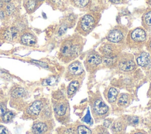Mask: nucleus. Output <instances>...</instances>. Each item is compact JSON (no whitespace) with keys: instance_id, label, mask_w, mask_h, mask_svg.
I'll return each mask as SVG.
<instances>
[{"instance_id":"obj_40","label":"nucleus","mask_w":151,"mask_h":134,"mask_svg":"<svg viewBox=\"0 0 151 134\" xmlns=\"http://www.w3.org/2000/svg\"><path fill=\"white\" fill-rule=\"evenodd\" d=\"M111 123V122H108V120H105V121L104 122L103 125H104V126L106 128H107V127H109V126L110 125Z\"/></svg>"},{"instance_id":"obj_42","label":"nucleus","mask_w":151,"mask_h":134,"mask_svg":"<svg viewBox=\"0 0 151 134\" xmlns=\"http://www.w3.org/2000/svg\"><path fill=\"white\" fill-rule=\"evenodd\" d=\"M3 1H4V2L5 5L8 4V3H9V2H11L12 1V0H3Z\"/></svg>"},{"instance_id":"obj_11","label":"nucleus","mask_w":151,"mask_h":134,"mask_svg":"<svg viewBox=\"0 0 151 134\" xmlns=\"http://www.w3.org/2000/svg\"><path fill=\"white\" fill-rule=\"evenodd\" d=\"M135 61L137 65L145 69H151V55L147 51H140L137 53Z\"/></svg>"},{"instance_id":"obj_12","label":"nucleus","mask_w":151,"mask_h":134,"mask_svg":"<svg viewBox=\"0 0 151 134\" xmlns=\"http://www.w3.org/2000/svg\"><path fill=\"white\" fill-rule=\"evenodd\" d=\"M43 108V103L41 101L37 100L32 102L27 109L26 113L29 116H37Z\"/></svg>"},{"instance_id":"obj_9","label":"nucleus","mask_w":151,"mask_h":134,"mask_svg":"<svg viewBox=\"0 0 151 134\" xmlns=\"http://www.w3.org/2000/svg\"><path fill=\"white\" fill-rule=\"evenodd\" d=\"M91 106L94 116L97 118H104L108 113L109 110V106L100 98L93 99L91 102Z\"/></svg>"},{"instance_id":"obj_45","label":"nucleus","mask_w":151,"mask_h":134,"mask_svg":"<svg viewBox=\"0 0 151 134\" xmlns=\"http://www.w3.org/2000/svg\"><path fill=\"white\" fill-rule=\"evenodd\" d=\"M149 94L151 95V83L150 85V88H149Z\"/></svg>"},{"instance_id":"obj_30","label":"nucleus","mask_w":151,"mask_h":134,"mask_svg":"<svg viewBox=\"0 0 151 134\" xmlns=\"http://www.w3.org/2000/svg\"><path fill=\"white\" fill-rule=\"evenodd\" d=\"M126 122L130 125H136L139 123V118L136 116H129L126 118Z\"/></svg>"},{"instance_id":"obj_3","label":"nucleus","mask_w":151,"mask_h":134,"mask_svg":"<svg viewBox=\"0 0 151 134\" xmlns=\"http://www.w3.org/2000/svg\"><path fill=\"white\" fill-rule=\"evenodd\" d=\"M147 39V32L142 26H139L129 30L124 44L130 49H140L145 46Z\"/></svg>"},{"instance_id":"obj_22","label":"nucleus","mask_w":151,"mask_h":134,"mask_svg":"<svg viewBox=\"0 0 151 134\" xmlns=\"http://www.w3.org/2000/svg\"><path fill=\"white\" fill-rule=\"evenodd\" d=\"M117 57L102 56V64L107 68H113L116 66Z\"/></svg>"},{"instance_id":"obj_46","label":"nucleus","mask_w":151,"mask_h":134,"mask_svg":"<svg viewBox=\"0 0 151 134\" xmlns=\"http://www.w3.org/2000/svg\"><path fill=\"white\" fill-rule=\"evenodd\" d=\"M44 1H45V0H37V1H38L39 3H41V2H43Z\"/></svg>"},{"instance_id":"obj_44","label":"nucleus","mask_w":151,"mask_h":134,"mask_svg":"<svg viewBox=\"0 0 151 134\" xmlns=\"http://www.w3.org/2000/svg\"><path fill=\"white\" fill-rule=\"evenodd\" d=\"M134 134H146V133H143L142 132H136V133H135Z\"/></svg>"},{"instance_id":"obj_35","label":"nucleus","mask_w":151,"mask_h":134,"mask_svg":"<svg viewBox=\"0 0 151 134\" xmlns=\"http://www.w3.org/2000/svg\"><path fill=\"white\" fill-rule=\"evenodd\" d=\"M96 130V134H109L106 129L103 127H100V128L97 129Z\"/></svg>"},{"instance_id":"obj_1","label":"nucleus","mask_w":151,"mask_h":134,"mask_svg":"<svg viewBox=\"0 0 151 134\" xmlns=\"http://www.w3.org/2000/svg\"><path fill=\"white\" fill-rule=\"evenodd\" d=\"M85 42L84 37L77 33L65 38L61 42L59 50L60 59L65 63L74 60L81 53Z\"/></svg>"},{"instance_id":"obj_25","label":"nucleus","mask_w":151,"mask_h":134,"mask_svg":"<svg viewBox=\"0 0 151 134\" xmlns=\"http://www.w3.org/2000/svg\"><path fill=\"white\" fill-rule=\"evenodd\" d=\"M77 15L74 14H70L66 16V17L63 19V21L68 26V28H71L74 26L75 24L77 22Z\"/></svg>"},{"instance_id":"obj_26","label":"nucleus","mask_w":151,"mask_h":134,"mask_svg":"<svg viewBox=\"0 0 151 134\" xmlns=\"http://www.w3.org/2000/svg\"><path fill=\"white\" fill-rule=\"evenodd\" d=\"M4 10L7 16H11L15 14L17 7L14 2H11L5 5Z\"/></svg>"},{"instance_id":"obj_14","label":"nucleus","mask_w":151,"mask_h":134,"mask_svg":"<svg viewBox=\"0 0 151 134\" xmlns=\"http://www.w3.org/2000/svg\"><path fill=\"white\" fill-rule=\"evenodd\" d=\"M142 26L147 31H151V7L147 8L142 16Z\"/></svg>"},{"instance_id":"obj_33","label":"nucleus","mask_w":151,"mask_h":134,"mask_svg":"<svg viewBox=\"0 0 151 134\" xmlns=\"http://www.w3.org/2000/svg\"><path fill=\"white\" fill-rule=\"evenodd\" d=\"M76 130L74 128H66L63 130V134H75Z\"/></svg>"},{"instance_id":"obj_24","label":"nucleus","mask_w":151,"mask_h":134,"mask_svg":"<svg viewBox=\"0 0 151 134\" xmlns=\"http://www.w3.org/2000/svg\"><path fill=\"white\" fill-rule=\"evenodd\" d=\"M11 95L13 98H22L25 96L26 92L22 87H16L11 91Z\"/></svg>"},{"instance_id":"obj_23","label":"nucleus","mask_w":151,"mask_h":134,"mask_svg":"<svg viewBox=\"0 0 151 134\" xmlns=\"http://www.w3.org/2000/svg\"><path fill=\"white\" fill-rule=\"evenodd\" d=\"M48 3L55 9H60L64 11L66 5L64 0H48Z\"/></svg>"},{"instance_id":"obj_18","label":"nucleus","mask_w":151,"mask_h":134,"mask_svg":"<svg viewBox=\"0 0 151 134\" xmlns=\"http://www.w3.org/2000/svg\"><path fill=\"white\" fill-rule=\"evenodd\" d=\"M81 84L80 79H73L69 83L67 88V95L70 96L75 93L78 89Z\"/></svg>"},{"instance_id":"obj_16","label":"nucleus","mask_w":151,"mask_h":134,"mask_svg":"<svg viewBox=\"0 0 151 134\" xmlns=\"http://www.w3.org/2000/svg\"><path fill=\"white\" fill-rule=\"evenodd\" d=\"M68 109V105L65 102H57L54 106V110L55 115L58 116H64Z\"/></svg>"},{"instance_id":"obj_21","label":"nucleus","mask_w":151,"mask_h":134,"mask_svg":"<svg viewBox=\"0 0 151 134\" xmlns=\"http://www.w3.org/2000/svg\"><path fill=\"white\" fill-rule=\"evenodd\" d=\"M118 91L114 87H110L107 92V98L108 101L110 103H114L116 102L118 98Z\"/></svg>"},{"instance_id":"obj_36","label":"nucleus","mask_w":151,"mask_h":134,"mask_svg":"<svg viewBox=\"0 0 151 134\" xmlns=\"http://www.w3.org/2000/svg\"><path fill=\"white\" fill-rule=\"evenodd\" d=\"M6 112V106L5 104L0 103V116H2Z\"/></svg>"},{"instance_id":"obj_29","label":"nucleus","mask_w":151,"mask_h":134,"mask_svg":"<svg viewBox=\"0 0 151 134\" xmlns=\"http://www.w3.org/2000/svg\"><path fill=\"white\" fill-rule=\"evenodd\" d=\"M14 116V114L12 112L6 111L5 113L1 117H2V120L4 122H8L12 120Z\"/></svg>"},{"instance_id":"obj_37","label":"nucleus","mask_w":151,"mask_h":134,"mask_svg":"<svg viewBox=\"0 0 151 134\" xmlns=\"http://www.w3.org/2000/svg\"><path fill=\"white\" fill-rule=\"evenodd\" d=\"M0 134H8V129L2 125H0Z\"/></svg>"},{"instance_id":"obj_38","label":"nucleus","mask_w":151,"mask_h":134,"mask_svg":"<svg viewBox=\"0 0 151 134\" xmlns=\"http://www.w3.org/2000/svg\"><path fill=\"white\" fill-rule=\"evenodd\" d=\"M113 4H122L125 2V0H108Z\"/></svg>"},{"instance_id":"obj_15","label":"nucleus","mask_w":151,"mask_h":134,"mask_svg":"<svg viewBox=\"0 0 151 134\" xmlns=\"http://www.w3.org/2000/svg\"><path fill=\"white\" fill-rule=\"evenodd\" d=\"M48 130V125L44 122H38L35 123L32 127L33 134H44Z\"/></svg>"},{"instance_id":"obj_27","label":"nucleus","mask_w":151,"mask_h":134,"mask_svg":"<svg viewBox=\"0 0 151 134\" xmlns=\"http://www.w3.org/2000/svg\"><path fill=\"white\" fill-rule=\"evenodd\" d=\"M129 100V95L127 93H121L120 96L118 97L117 100V104L119 106H126Z\"/></svg>"},{"instance_id":"obj_31","label":"nucleus","mask_w":151,"mask_h":134,"mask_svg":"<svg viewBox=\"0 0 151 134\" xmlns=\"http://www.w3.org/2000/svg\"><path fill=\"white\" fill-rule=\"evenodd\" d=\"M57 81V78L55 76H50L45 79H44L42 83V84L44 86L47 85H52L54 84Z\"/></svg>"},{"instance_id":"obj_32","label":"nucleus","mask_w":151,"mask_h":134,"mask_svg":"<svg viewBox=\"0 0 151 134\" xmlns=\"http://www.w3.org/2000/svg\"><path fill=\"white\" fill-rule=\"evenodd\" d=\"M68 28L67 25L64 22H62L58 28V35H60V36H61L63 35L67 31V29Z\"/></svg>"},{"instance_id":"obj_7","label":"nucleus","mask_w":151,"mask_h":134,"mask_svg":"<svg viewBox=\"0 0 151 134\" xmlns=\"http://www.w3.org/2000/svg\"><path fill=\"white\" fill-rule=\"evenodd\" d=\"M124 45V44H116L107 41L100 45L99 51L102 56L117 57L122 53Z\"/></svg>"},{"instance_id":"obj_43","label":"nucleus","mask_w":151,"mask_h":134,"mask_svg":"<svg viewBox=\"0 0 151 134\" xmlns=\"http://www.w3.org/2000/svg\"><path fill=\"white\" fill-rule=\"evenodd\" d=\"M149 79L151 80V69H150L149 70Z\"/></svg>"},{"instance_id":"obj_41","label":"nucleus","mask_w":151,"mask_h":134,"mask_svg":"<svg viewBox=\"0 0 151 134\" xmlns=\"http://www.w3.org/2000/svg\"><path fill=\"white\" fill-rule=\"evenodd\" d=\"M146 3L150 7H151V0H146Z\"/></svg>"},{"instance_id":"obj_10","label":"nucleus","mask_w":151,"mask_h":134,"mask_svg":"<svg viewBox=\"0 0 151 134\" xmlns=\"http://www.w3.org/2000/svg\"><path fill=\"white\" fill-rule=\"evenodd\" d=\"M21 33L16 26L5 27L0 29V38L5 41L13 42L19 38Z\"/></svg>"},{"instance_id":"obj_20","label":"nucleus","mask_w":151,"mask_h":134,"mask_svg":"<svg viewBox=\"0 0 151 134\" xmlns=\"http://www.w3.org/2000/svg\"><path fill=\"white\" fill-rule=\"evenodd\" d=\"M124 128L125 123L122 120H117L114 121L111 126V131L116 134L121 133L124 130Z\"/></svg>"},{"instance_id":"obj_6","label":"nucleus","mask_w":151,"mask_h":134,"mask_svg":"<svg viewBox=\"0 0 151 134\" xmlns=\"http://www.w3.org/2000/svg\"><path fill=\"white\" fill-rule=\"evenodd\" d=\"M84 63L87 71L93 73L102 64V56L97 51L92 50L86 55Z\"/></svg>"},{"instance_id":"obj_13","label":"nucleus","mask_w":151,"mask_h":134,"mask_svg":"<svg viewBox=\"0 0 151 134\" xmlns=\"http://www.w3.org/2000/svg\"><path fill=\"white\" fill-rule=\"evenodd\" d=\"M21 42L27 46H33L37 43L36 36L28 31H23L19 36Z\"/></svg>"},{"instance_id":"obj_2","label":"nucleus","mask_w":151,"mask_h":134,"mask_svg":"<svg viewBox=\"0 0 151 134\" xmlns=\"http://www.w3.org/2000/svg\"><path fill=\"white\" fill-rule=\"evenodd\" d=\"M101 15L96 11H89L81 16L77 22L75 33L84 37L90 34L97 26Z\"/></svg>"},{"instance_id":"obj_19","label":"nucleus","mask_w":151,"mask_h":134,"mask_svg":"<svg viewBox=\"0 0 151 134\" xmlns=\"http://www.w3.org/2000/svg\"><path fill=\"white\" fill-rule=\"evenodd\" d=\"M75 7L80 9H88L91 5V0H69Z\"/></svg>"},{"instance_id":"obj_39","label":"nucleus","mask_w":151,"mask_h":134,"mask_svg":"<svg viewBox=\"0 0 151 134\" xmlns=\"http://www.w3.org/2000/svg\"><path fill=\"white\" fill-rule=\"evenodd\" d=\"M5 5V4L4 1L3 0H0V10L3 9L4 8Z\"/></svg>"},{"instance_id":"obj_17","label":"nucleus","mask_w":151,"mask_h":134,"mask_svg":"<svg viewBox=\"0 0 151 134\" xmlns=\"http://www.w3.org/2000/svg\"><path fill=\"white\" fill-rule=\"evenodd\" d=\"M39 2L37 0H24L23 6L26 12L31 14L33 13L38 7Z\"/></svg>"},{"instance_id":"obj_5","label":"nucleus","mask_w":151,"mask_h":134,"mask_svg":"<svg viewBox=\"0 0 151 134\" xmlns=\"http://www.w3.org/2000/svg\"><path fill=\"white\" fill-rule=\"evenodd\" d=\"M116 67L123 72H131L136 67L134 56L131 53H121L117 57Z\"/></svg>"},{"instance_id":"obj_4","label":"nucleus","mask_w":151,"mask_h":134,"mask_svg":"<svg viewBox=\"0 0 151 134\" xmlns=\"http://www.w3.org/2000/svg\"><path fill=\"white\" fill-rule=\"evenodd\" d=\"M129 29L123 25H116L107 32L106 39L108 42L116 44H124Z\"/></svg>"},{"instance_id":"obj_8","label":"nucleus","mask_w":151,"mask_h":134,"mask_svg":"<svg viewBox=\"0 0 151 134\" xmlns=\"http://www.w3.org/2000/svg\"><path fill=\"white\" fill-rule=\"evenodd\" d=\"M85 75L82 63L78 60L73 61L67 67L65 77L68 80L81 79Z\"/></svg>"},{"instance_id":"obj_28","label":"nucleus","mask_w":151,"mask_h":134,"mask_svg":"<svg viewBox=\"0 0 151 134\" xmlns=\"http://www.w3.org/2000/svg\"><path fill=\"white\" fill-rule=\"evenodd\" d=\"M77 134H92V131L85 125H79L76 129Z\"/></svg>"},{"instance_id":"obj_47","label":"nucleus","mask_w":151,"mask_h":134,"mask_svg":"<svg viewBox=\"0 0 151 134\" xmlns=\"http://www.w3.org/2000/svg\"><path fill=\"white\" fill-rule=\"evenodd\" d=\"M150 133H151V126L150 127Z\"/></svg>"},{"instance_id":"obj_34","label":"nucleus","mask_w":151,"mask_h":134,"mask_svg":"<svg viewBox=\"0 0 151 134\" xmlns=\"http://www.w3.org/2000/svg\"><path fill=\"white\" fill-rule=\"evenodd\" d=\"M145 46L148 52L151 55V36L148 38L147 41L145 44Z\"/></svg>"}]
</instances>
